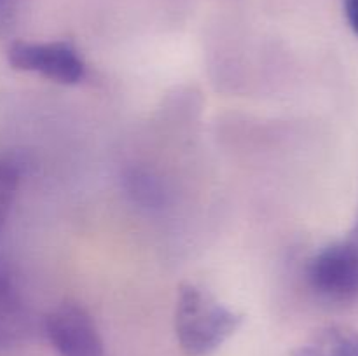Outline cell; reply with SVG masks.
Returning a JSON list of instances; mask_svg holds the SVG:
<instances>
[{
    "instance_id": "3957f363",
    "label": "cell",
    "mask_w": 358,
    "mask_h": 356,
    "mask_svg": "<svg viewBox=\"0 0 358 356\" xmlns=\"http://www.w3.org/2000/svg\"><path fill=\"white\" fill-rule=\"evenodd\" d=\"M7 61L21 72L37 73L52 82L79 84L86 77V63L76 45L65 40L14 42L7 51Z\"/></svg>"
},
{
    "instance_id": "5b68a950",
    "label": "cell",
    "mask_w": 358,
    "mask_h": 356,
    "mask_svg": "<svg viewBox=\"0 0 358 356\" xmlns=\"http://www.w3.org/2000/svg\"><path fill=\"white\" fill-rule=\"evenodd\" d=\"M30 309L20 290L9 278L0 274V351L20 346L31 334Z\"/></svg>"
},
{
    "instance_id": "8992f818",
    "label": "cell",
    "mask_w": 358,
    "mask_h": 356,
    "mask_svg": "<svg viewBox=\"0 0 358 356\" xmlns=\"http://www.w3.org/2000/svg\"><path fill=\"white\" fill-rule=\"evenodd\" d=\"M290 356H358V330L329 325L292 349Z\"/></svg>"
},
{
    "instance_id": "277c9868",
    "label": "cell",
    "mask_w": 358,
    "mask_h": 356,
    "mask_svg": "<svg viewBox=\"0 0 358 356\" xmlns=\"http://www.w3.org/2000/svg\"><path fill=\"white\" fill-rule=\"evenodd\" d=\"M44 332L58 356H107L96 321L77 302L52 307L44 318Z\"/></svg>"
},
{
    "instance_id": "9c48e42d",
    "label": "cell",
    "mask_w": 358,
    "mask_h": 356,
    "mask_svg": "<svg viewBox=\"0 0 358 356\" xmlns=\"http://www.w3.org/2000/svg\"><path fill=\"white\" fill-rule=\"evenodd\" d=\"M343 9L350 28L358 37V0H343Z\"/></svg>"
},
{
    "instance_id": "52a82bcc",
    "label": "cell",
    "mask_w": 358,
    "mask_h": 356,
    "mask_svg": "<svg viewBox=\"0 0 358 356\" xmlns=\"http://www.w3.org/2000/svg\"><path fill=\"white\" fill-rule=\"evenodd\" d=\"M20 187V170L13 161L0 159V234L6 227Z\"/></svg>"
},
{
    "instance_id": "7a4b0ae2",
    "label": "cell",
    "mask_w": 358,
    "mask_h": 356,
    "mask_svg": "<svg viewBox=\"0 0 358 356\" xmlns=\"http://www.w3.org/2000/svg\"><path fill=\"white\" fill-rule=\"evenodd\" d=\"M306 281L322 300L353 302L358 299V255L345 239L327 244L308 260Z\"/></svg>"
},
{
    "instance_id": "30bf717a",
    "label": "cell",
    "mask_w": 358,
    "mask_h": 356,
    "mask_svg": "<svg viewBox=\"0 0 358 356\" xmlns=\"http://www.w3.org/2000/svg\"><path fill=\"white\" fill-rule=\"evenodd\" d=\"M345 241L350 244V246H352V250L358 255V215H357V222H355V225H353L352 232H350L348 236L345 237Z\"/></svg>"
},
{
    "instance_id": "6da1fadb",
    "label": "cell",
    "mask_w": 358,
    "mask_h": 356,
    "mask_svg": "<svg viewBox=\"0 0 358 356\" xmlns=\"http://www.w3.org/2000/svg\"><path fill=\"white\" fill-rule=\"evenodd\" d=\"M243 316L206 290L184 283L175 302V335L187 356H206L241 327Z\"/></svg>"
},
{
    "instance_id": "ba28073f",
    "label": "cell",
    "mask_w": 358,
    "mask_h": 356,
    "mask_svg": "<svg viewBox=\"0 0 358 356\" xmlns=\"http://www.w3.org/2000/svg\"><path fill=\"white\" fill-rule=\"evenodd\" d=\"M24 0H0V34H6L16 23Z\"/></svg>"
}]
</instances>
